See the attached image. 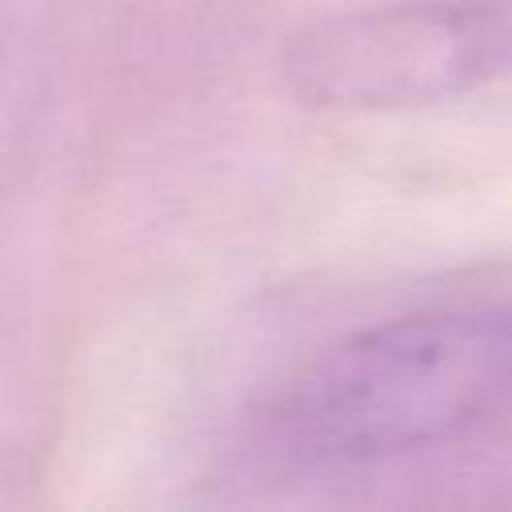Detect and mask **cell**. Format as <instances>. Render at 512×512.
Wrapping results in <instances>:
<instances>
[{
  "instance_id": "7a4b0ae2",
  "label": "cell",
  "mask_w": 512,
  "mask_h": 512,
  "mask_svg": "<svg viewBox=\"0 0 512 512\" xmlns=\"http://www.w3.org/2000/svg\"><path fill=\"white\" fill-rule=\"evenodd\" d=\"M512 72V0H396L324 16L284 48L288 88L328 112H396Z\"/></svg>"
},
{
  "instance_id": "6da1fadb",
  "label": "cell",
  "mask_w": 512,
  "mask_h": 512,
  "mask_svg": "<svg viewBox=\"0 0 512 512\" xmlns=\"http://www.w3.org/2000/svg\"><path fill=\"white\" fill-rule=\"evenodd\" d=\"M512 412V304H464L360 328L280 404L288 444L328 464L444 448Z\"/></svg>"
}]
</instances>
